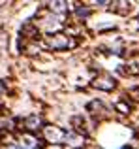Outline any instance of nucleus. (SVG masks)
<instances>
[{
  "label": "nucleus",
  "mask_w": 139,
  "mask_h": 149,
  "mask_svg": "<svg viewBox=\"0 0 139 149\" xmlns=\"http://www.w3.org/2000/svg\"><path fill=\"white\" fill-rule=\"evenodd\" d=\"M88 13H90V10H88V8H85V6H79V8H77V15H79V17H87Z\"/></svg>",
  "instance_id": "nucleus-11"
},
{
  "label": "nucleus",
  "mask_w": 139,
  "mask_h": 149,
  "mask_svg": "<svg viewBox=\"0 0 139 149\" xmlns=\"http://www.w3.org/2000/svg\"><path fill=\"white\" fill-rule=\"evenodd\" d=\"M23 128H26L30 134H34V132L43 130V128H45V121H43V117H41V115L30 113V115H26L25 119H23Z\"/></svg>",
  "instance_id": "nucleus-3"
},
{
  "label": "nucleus",
  "mask_w": 139,
  "mask_h": 149,
  "mask_svg": "<svg viewBox=\"0 0 139 149\" xmlns=\"http://www.w3.org/2000/svg\"><path fill=\"white\" fill-rule=\"evenodd\" d=\"M92 85H94L96 89H102V91H113V89L117 87V81H115L109 74H102V76H98L92 81Z\"/></svg>",
  "instance_id": "nucleus-5"
},
{
  "label": "nucleus",
  "mask_w": 139,
  "mask_h": 149,
  "mask_svg": "<svg viewBox=\"0 0 139 149\" xmlns=\"http://www.w3.org/2000/svg\"><path fill=\"white\" fill-rule=\"evenodd\" d=\"M38 29H43L45 32L51 36V34H58V30L62 29V17H56V15H53L51 11H49L45 17L40 19V23H36Z\"/></svg>",
  "instance_id": "nucleus-2"
},
{
  "label": "nucleus",
  "mask_w": 139,
  "mask_h": 149,
  "mask_svg": "<svg viewBox=\"0 0 139 149\" xmlns=\"http://www.w3.org/2000/svg\"><path fill=\"white\" fill-rule=\"evenodd\" d=\"M43 45L47 49L51 51H64V49H72L73 45H75V42L72 40L70 36H66V34H51V36H47L43 40Z\"/></svg>",
  "instance_id": "nucleus-1"
},
{
  "label": "nucleus",
  "mask_w": 139,
  "mask_h": 149,
  "mask_svg": "<svg viewBox=\"0 0 139 149\" xmlns=\"http://www.w3.org/2000/svg\"><path fill=\"white\" fill-rule=\"evenodd\" d=\"M15 119H11V117H8V119H0V128H4V130H13L15 128Z\"/></svg>",
  "instance_id": "nucleus-10"
},
{
  "label": "nucleus",
  "mask_w": 139,
  "mask_h": 149,
  "mask_svg": "<svg viewBox=\"0 0 139 149\" xmlns=\"http://www.w3.org/2000/svg\"><path fill=\"white\" fill-rule=\"evenodd\" d=\"M66 132L58 127H45L43 128V138L49 143H64L66 142Z\"/></svg>",
  "instance_id": "nucleus-4"
},
{
  "label": "nucleus",
  "mask_w": 139,
  "mask_h": 149,
  "mask_svg": "<svg viewBox=\"0 0 139 149\" xmlns=\"http://www.w3.org/2000/svg\"><path fill=\"white\" fill-rule=\"evenodd\" d=\"M47 6H49V11L53 15H56V17H64L68 13V4L66 2H49Z\"/></svg>",
  "instance_id": "nucleus-8"
},
{
  "label": "nucleus",
  "mask_w": 139,
  "mask_h": 149,
  "mask_svg": "<svg viewBox=\"0 0 139 149\" xmlns=\"http://www.w3.org/2000/svg\"><path fill=\"white\" fill-rule=\"evenodd\" d=\"M64 143H68V146L73 147V149H81L85 146V138L77 130H68L66 132V142Z\"/></svg>",
  "instance_id": "nucleus-7"
},
{
  "label": "nucleus",
  "mask_w": 139,
  "mask_h": 149,
  "mask_svg": "<svg viewBox=\"0 0 139 149\" xmlns=\"http://www.w3.org/2000/svg\"><path fill=\"white\" fill-rule=\"evenodd\" d=\"M2 149H23V147L19 146V143H6Z\"/></svg>",
  "instance_id": "nucleus-12"
},
{
  "label": "nucleus",
  "mask_w": 139,
  "mask_h": 149,
  "mask_svg": "<svg viewBox=\"0 0 139 149\" xmlns=\"http://www.w3.org/2000/svg\"><path fill=\"white\" fill-rule=\"evenodd\" d=\"M88 111H90V115H103V113H107V106L102 100H92L88 104Z\"/></svg>",
  "instance_id": "nucleus-9"
},
{
  "label": "nucleus",
  "mask_w": 139,
  "mask_h": 149,
  "mask_svg": "<svg viewBox=\"0 0 139 149\" xmlns=\"http://www.w3.org/2000/svg\"><path fill=\"white\" fill-rule=\"evenodd\" d=\"M19 146H21L23 149H41V147H43V143H41L34 134L26 132V134L21 136V143H19Z\"/></svg>",
  "instance_id": "nucleus-6"
}]
</instances>
